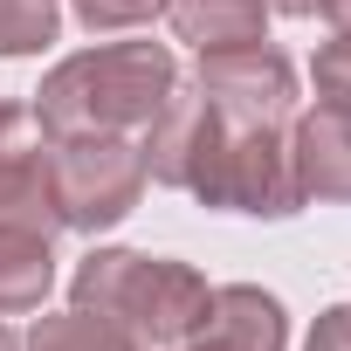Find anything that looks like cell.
I'll return each mask as SVG.
<instances>
[{"label": "cell", "mask_w": 351, "mask_h": 351, "mask_svg": "<svg viewBox=\"0 0 351 351\" xmlns=\"http://www.w3.org/2000/svg\"><path fill=\"white\" fill-rule=\"evenodd\" d=\"M180 83L165 42H104L83 49L69 62H56L35 90V117L49 124V138H76V131H145L158 117V104Z\"/></svg>", "instance_id": "obj_1"}, {"label": "cell", "mask_w": 351, "mask_h": 351, "mask_svg": "<svg viewBox=\"0 0 351 351\" xmlns=\"http://www.w3.org/2000/svg\"><path fill=\"white\" fill-rule=\"evenodd\" d=\"M69 303L117 317L145 344H186L207 324L214 289L186 262H158V255H131V248H90L69 276Z\"/></svg>", "instance_id": "obj_2"}, {"label": "cell", "mask_w": 351, "mask_h": 351, "mask_svg": "<svg viewBox=\"0 0 351 351\" xmlns=\"http://www.w3.org/2000/svg\"><path fill=\"white\" fill-rule=\"evenodd\" d=\"M49 193H56V221L76 234H104L117 228L138 193H145V152L124 131H76L56 138V165H49Z\"/></svg>", "instance_id": "obj_3"}, {"label": "cell", "mask_w": 351, "mask_h": 351, "mask_svg": "<svg viewBox=\"0 0 351 351\" xmlns=\"http://www.w3.org/2000/svg\"><path fill=\"white\" fill-rule=\"evenodd\" d=\"M193 200L228 207V214H262V221L296 214L303 186H296V165H289V131H221Z\"/></svg>", "instance_id": "obj_4"}, {"label": "cell", "mask_w": 351, "mask_h": 351, "mask_svg": "<svg viewBox=\"0 0 351 351\" xmlns=\"http://www.w3.org/2000/svg\"><path fill=\"white\" fill-rule=\"evenodd\" d=\"M193 90L214 104V117L228 131H282L296 117V69L289 56L241 42V49H207Z\"/></svg>", "instance_id": "obj_5"}, {"label": "cell", "mask_w": 351, "mask_h": 351, "mask_svg": "<svg viewBox=\"0 0 351 351\" xmlns=\"http://www.w3.org/2000/svg\"><path fill=\"white\" fill-rule=\"evenodd\" d=\"M49 165H56V138L35 117V104H0V221H28L42 234H62Z\"/></svg>", "instance_id": "obj_6"}, {"label": "cell", "mask_w": 351, "mask_h": 351, "mask_svg": "<svg viewBox=\"0 0 351 351\" xmlns=\"http://www.w3.org/2000/svg\"><path fill=\"white\" fill-rule=\"evenodd\" d=\"M221 131H228V124L214 117V104H207L200 90L172 83V97L158 104V117H152L145 138H138V152H145V180L193 193V186L207 180V158H214Z\"/></svg>", "instance_id": "obj_7"}, {"label": "cell", "mask_w": 351, "mask_h": 351, "mask_svg": "<svg viewBox=\"0 0 351 351\" xmlns=\"http://www.w3.org/2000/svg\"><path fill=\"white\" fill-rule=\"evenodd\" d=\"M289 165L303 200H351V110L317 104L289 124Z\"/></svg>", "instance_id": "obj_8"}, {"label": "cell", "mask_w": 351, "mask_h": 351, "mask_svg": "<svg viewBox=\"0 0 351 351\" xmlns=\"http://www.w3.org/2000/svg\"><path fill=\"white\" fill-rule=\"evenodd\" d=\"M49 289H56V234L28 221H0V317L42 310Z\"/></svg>", "instance_id": "obj_9"}, {"label": "cell", "mask_w": 351, "mask_h": 351, "mask_svg": "<svg viewBox=\"0 0 351 351\" xmlns=\"http://www.w3.org/2000/svg\"><path fill=\"white\" fill-rule=\"evenodd\" d=\"M165 21H172L180 42H193L200 56L207 49H241V42H262L269 0H165Z\"/></svg>", "instance_id": "obj_10"}, {"label": "cell", "mask_w": 351, "mask_h": 351, "mask_svg": "<svg viewBox=\"0 0 351 351\" xmlns=\"http://www.w3.org/2000/svg\"><path fill=\"white\" fill-rule=\"evenodd\" d=\"M28 351H152L138 330H124L117 317H97V310H62V317H35L28 330Z\"/></svg>", "instance_id": "obj_11"}, {"label": "cell", "mask_w": 351, "mask_h": 351, "mask_svg": "<svg viewBox=\"0 0 351 351\" xmlns=\"http://www.w3.org/2000/svg\"><path fill=\"white\" fill-rule=\"evenodd\" d=\"M62 35V0H0V62L42 56Z\"/></svg>", "instance_id": "obj_12"}, {"label": "cell", "mask_w": 351, "mask_h": 351, "mask_svg": "<svg viewBox=\"0 0 351 351\" xmlns=\"http://www.w3.org/2000/svg\"><path fill=\"white\" fill-rule=\"evenodd\" d=\"M317 104H337V110H351V35H330L324 49H317Z\"/></svg>", "instance_id": "obj_13"}, {"label": "cell", "mask_w": 351, "mask_h": 351, "mask_svg": "<svg viewBox=\"0 0 351 351\" xmlns=\"http://www.w3.org/2000/svg\"><path fill=\"white\" fill-rule=\"evenodd\" d=\"M69 8L97 35V28H145L152 14H165V0H69Z\"/></svg>", "instance_id": "obj_14"}, {"label": "cell", "mask_w": 351, "mask_h": 351, "mask_svg": "<svg viewBox=\"0 0 351 351\" xmlns=\"http://www.w3.org/2000/svg\"><path fill=\"white\" fill-rule=\"evenodd\" d=\"M303 351H351V303H337V310H324V317L310 324V337H303Z\"/></svg>", "instance_id": "obj_15"}, {"label": "cell", "mask_w": 351, "mask_h": 351, "mask_svg": "<svg viewBox=\"0 0 351 351\" xmlns=\"http://www.w3.org/2000/svg\"><path fill=\"white\" fill-rule=\"evenodd\" d=\"M317 14H324L337 35H351V0H317Z\"/></svg>", "instance_id": "obj_16"}, {"label": "cell", "mask_w": 351, "mask_h": 351, "mask_svg": "<svg viewBox=\"0 0 351 351\" xmlns=\"http://www.w3.org/2000/svg\"><path fill=\"white\" fill-rule=\"evenodd\" d=\"M172 351H234V344H221V337H214V330H193V337H186V344H172Z\"/></svg>", "instance_id": "obj_17"}, {"label": "cell", "mask_w": 351, "mask_h": 351, "mask_svg": "<svg viewBox=\"0 0 351 351\" xmlns=\"http://www.w3.org/2000/svg\"><path fill=\"white\" fill-rule=\"evenodd\" d=\"M269 14H317V0H269Z\"/></svg>", "instance_id": "obj_18"}, {"label": "cell", "mask_w": 351, "mask_h": 351, "mask_svg": "<svg viewBox=\"0 0 351 351\" xmlns=\"http://www.w3.org/2000/svg\"><path fill=\"white\" fill-rule=\"evenodd\" d=\"M0 351H21V337H14V330H8V324H0Z\"/></svg>", "instance_id": "obj_19"}]
</instances>
